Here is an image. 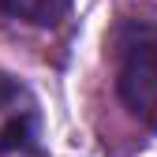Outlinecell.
Wrapping results in <instances>:
<instances>
[{
	"instance_id": "obj_1",
	"label": "cell",
	"mask_w": 157,
	"mask_h": 157,
	"mask_svg": "<svg viewBox=\"0 0 157 157\" xmlns=\"http://www.w3.org/2000/svg\"><path fill=\"white\" fill-rule=\"evenodd\" d=\"M120 97L135 120L157 131V30H135L120 56Z\"/></svg>"
},
{
	"instance_id": "obj_2",
	"label": "cell",
	"mask_w": 157,
	"mask_h": 157,
	"mask_svg": "<svg viewBox=\"0 0 157 157\" xmlns=\"http://www.w3.org/2000/svg\"><path fill=\"white\" fill-rule=\"evenodd\" d=\"M71 0H0V11L30 26H52L67 15Z\"/></svg>"
}]
</instances>
